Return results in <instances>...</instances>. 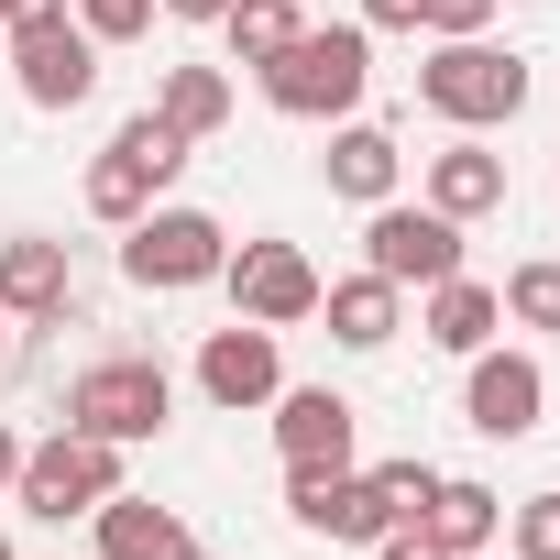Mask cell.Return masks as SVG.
<instances>
[{"instance_id":"1","label":"cell","mask_w":560,"mask_h":560,"mask_svg":"<svg viewBox=\"0 0 560 560\" xmlns=\"http://www.w3.org/2000/svg\"><path fill=\"white\" fill-rule=\"evenodd\" d=\"M253 89L287 110V121H352L374 89V34L363 23H308L275 67H253Z\"/></svg>"},{"instance_id":"2","label":"cell","mask_w":560,"mask_h":560,"mask_svg":"<svg viewBox=\"0 0 560 560\" xmlns=\"http://www.w3.org/2000/svg\"><path fill=\"white\" fill-rule=\"evenodd\" d=\"M527 56H505V45H483V34H451V45H429L418 56V100L451 121V132H505L516 110H527Z\"/></svg>"},{"instance_id":"3","label":"cell","mask_w":560,"mask_h":560,"mask_svg":"<svg viewBox=\"0 0 560 560\" xmlns=\"http://www.w3.org/2000/svg\"><path fill=\"white\" fill-rule=\"evenodd\" d=\"M165 418H176V374L154 352H100L67 374V429H89V440L143 451V440H165Z\"/></svg>"},{"instance_id":"4","label":"cell","mask_w":560,"mask_h":560,"mask_svg":"<svg viewBox=\"0 0 560 560\" xmlns=\"http://www.w3.org/2000/svg\"><path fill=\"white\" fill-rule=\"evenodd\" d=\"M121 483H132V451H121V440H89V429L23 440V472H12L23 516H45V527H67V516H100Z\"/></svg>"},{"instance_id":"5","label":"cell","mask_w":560,"mask_h":560,"mask_svg":"<svg viewBox=\"0 0 560 560\" xmlns=\"http://www.w3.org/2000/svg\"><path fill=\"white\" fill-rule=\"evenodd\" d=\"M220 264H231V231L209 209H187V198H154L121 231V275L143 298H198V287H220Z\"/></svg>"},{"instance_id":"6","label":"cell","mask_w":560,"mask_h":560,"mask_svg":"<svg viewBox=\"0 0 560 560\" xmlns=\"http://www.w3.org/2000/svg\"><path fill=\"white\" fill-rule=\"evenodd\" d=\"M187 154H198L187 132H165L154 110H132V121H121V132L100 143V165H89V187H78V198H89V220H110V231H132V220H143V209H154V198H165V187L187 176Z\"/></svg>"},{"instance_id":"7","label":"cell","mask_w":560,"mask_h":560,"mask_svg":"<svg viewBox=\"0 0 560 560\" xmlns=\"http://www.w3.org/2000/svg\"><path fill=\"white\" fill-rule=\"evenodd\" d=\"M0 45H12V89H23V110H89V100H100V45L78 34L67 0L23 12Z\"/></svg>"},{"instance_id":"8","label":"cell","mask_w":560,"mask_h":560,"mask_svg":"<svg viewBox=\"0 0 560 560\" xmlns=\"http://www.w3.org/2000/svg\"><path fill=\"white\" fill-rule=\"evenodd\" d=\"M363 264L385 275V287H440V275H462V220H440L429 198L407 209V198H385V209H363Z\"/></svg>"},{"instance_id":"9","label":"cell","mask_w":560,"mask_h":560,"mask_svg":"<svg viewBox=\"0 0 560 560\" xmlns=\"http://www.w3.org/2000/svg\"><path fill=\"white\" fill-rule=\"evenodd\" d=\"M220 287H231V319H264V330L319 319V264H308L298 242H231Z\"/></svg>"},{"instance_id":"10","label":"cell","mask_w":560,"mask_h":560,"mask_svg":"<svg viewBox=\"0 0 560 560\" xmlns=\"http://www.w3.org/2000/svg\"><path fill=\"white\" fill-rule=\"evenodd\" d=\"M363 407L341 385H275V462L287 472H352Z\"/></svg>"},{"instance_id":"11","label":"cell","mask_w":560,"mask_h":560,"mask_svg":"<svg viewBox=\"0 0 560 560\" xmlns=\"http://www.w3.org/2000/svg\"><path fill=\"white\" fill-rule=\"evenodd\" d=\"M462 418L483 429V440H538V418H549V374H538V352H472L462 363Z\"/></svg>"},{"instance_id":"12","label":"cell","mask_w":560,"mask_h":560,"mask_svg":"<svg viewBox=\"0 0 560 560\" xmlns=\"http://www.w3.org/2000/svg\"><path fill=\"white\" fill-rule=\"evenodd\" d=\"M275 385H287V352H275V330H264V319H231V330H209V341H198V396H209L220 418L275 407Z\"/></svg>"},{"instance_id":"13","label":"cell","mask_w":560,"mask_h":560,"mask_svg":"<svg viewBox=\"0 0 560 560\" xmlns=\"http://www.w3.org/2000/svg\"><path fill=\"white\" fill-rule=\"evenodd\" d=\"M0 308H12V330H67V319H78V264H67V242H45V231H12V242H0Z\"/></svg>"},{"instance_id":"14","label":"cell","mask_w":560,"mask_h":560,"mask_svg":"<svg viewBox=\"0 0 560 560\" xmlns=\"http://www.w3.org/2000/svg\"><path fill=\"white\" fill-rule=\"evenodd\" d=\"M287 516L308 538H330V549H374L396 527L385 494H374V472H287Z\"/></svg>"},{"instance_id":"15","label":"cell","mask_w":560,"mask_h":560,"mask_svg":"<svg viewBox=\"0 0 560 560\" xmlns=\"http://www.w3.org/2000/svg\"><path fill=\"white\" fill-rule=\"evenodd\" d=\"M418 198H429L440 220H494V209H505V154H494L483 132H462V143H440V154H429Z\"/></svg>"},{"instance_id":"16","label":"cell","mask_w":560,"mask_h":560,"mask_svg":"<svg viewBox=\"0 0 560 560\" xmlns=\"http://www.w3.org/2000/svg\"><path fill=\"white\" fill-rule=\"evenodd\" d=\"M494 527H505V494H494V483H472V472H440V483H429V505H418V538H429L440 560L494 549Z\"/></svg>"},{"instance_id":"17","label":"cell","mask_w":560,"mask_h":560,"mask_svg":"<svg viewBox=\"0 0 560 560\" xmlns=\"http://www.w3.org/2000/svg\"><path fill=\"white\" fill-rule=\"evenodd\" d=\"M319 319H330L341 352H385V341L407 330V287H385L374 264H363V275H330V287H319Z\"/></svg>"},{"instance_id":"18","label":"cell","mask_w":560,"mask_h":560,"mask_svg":"<svg viewBox=\"0 0 560 560\" xmlns=\"http://www.w3.org/2000/svg\"><path fill=\"white\" fill-rule=\"evenodd\" d=\"M319 176H330V198L385 209V198H396V176H407V154H396V132H385V121H341V132H330V154H319Z\"/></svg>"},{"instance_id":"19","label":"cell","mask_w":560,"mask_h":560,"mask_svg":"<svg viewBox=\"0 0 560 560\" xmlns=\"http://www.w3.org/2000/svg\"><path fill=\"white\" fill-rule=\"evenodd\" d=\"M418 330H429L451 363H472V352L505 330V298L483 287V275H440V287H429V308H418Z\"/></svg>"},{"instance_id":"20","label":"cell","mask_w":560,"mask_h":560,"mask_svg":"<svg viewBox=\"0 0 560 560\" xmlns=\"http://www.w3.org/2000/svg\"><path fill=\"white\" fill-rule=\"evenodd\" d=\"M187 549H198V538H187L176 505H154V494H132V483L100 505V560H187Z\"/></svg>"},{"instance_id":"21","label":"cell","mask_w":560,"mask_h":560,"mask_svg":"<svg viewBox=\"0 0 560 560\" xmlns=\"http://www.w3.org/2000/svg\"><path fill=\"white\" fill-rule=\"evenodd\" d=\"M154 121L187 132V143H209V132L231 121V78H220V67H165V78H154Z\"/></svg>"},{"instance_id":"22","label":"cell","mask_w":560,"mask_h":560,"mask_svg":"<svg viewBox=\"0 0 560 560\" xmlns=\"http://www.w3.org/2000/svg\"><path fill=\"white\" fill-rule=\"evenodd\" d=\"M220 34H231V56H242V67H275V56L308 34V0H231Z\"/></svg>"},{"instance_id":"23","label":"cell","mask_w":560,"mask_h":560,"mask_svg":"<svg viewBox=\"0 0 560 560\" xmlns=\"http://www.w3.org/2000/svg\"><path fill=\"white\" fill-rule=\"evenodd\" d=\"M494 298H505V319H516V330L560 341V264H549V253H538V264H516V275H505Z\"/></svg>"},{"instance_id":"24","label":"cell","mask_w":560,"mask_h":560,"mask_svg":"<svg viewBox=\"0 0 560 560\" xmlns=\"http://www.w3.org/2000/svg\"><path fill=\"white\" fill-rule=\"evenodd\" d=\"M67 12H78L89 45H143L154 34V0H67Z\"/></svg>"},{"instance_id":"25","label":"cell","mask_w":560,"mask_h":560,"mask_svg":"<svg viewBox=\"0 0 560 560\" xmlns=\"http://www.w3.org/2000/svg\"><path fill=\"white\" fill-rule=\"evenodd\" d=\"M494 538H505L516 560H560V494H527V505H516Z\"/></svg>"},{"instance_id":"26","label":"cell","mask_w":560,"mask_h":560,"mask_svg":"<svg viewBox=\"0 0 560 560\" xmlns=\"http://www.w3.org/2000/svg\"><path fill=\"white\" fill-rule=\"evenodd\" d=\"M429 483H440L429 462H374V494H385V516H396V527H418V505H429Z\"/></svg>"},{"instance_id":"27","label":"cell","mask_w":560,"mask_h":560,"mask_svg":"<svg viewBox=\"0 0 560 560\" xmlns=\"http://www.w3.org/2000/svg\"><path fill=\"white\" fill-rule=\"evenodd\" d=\"M494 12H505V0H418V34H440V45H451V34H483Z\"/></svg>"},{"instance_id":"28","label":"cell","mask_w":560,"mask_h":560,"mask_svg":"<svg viewBox=\"0 0 560 560\" xmlns=\"http://www.w3.org/2000/svg\"><path fill=\"white\" fill-rule=\"evenodd\" d=\"M363 34H418V0H363Z\"/></svg>"},{"instance_id":"29","label":"cell","mask_w":560,"mask_h":560,"mask_svg":"<svg viewBox=\"0 0 560 560\" xmlns=\"http://www.w3.org/2000/svg\"><path fill=\"white\" fill-rule=\"evenodd\" d=\"M374 560H440V549H429L418 527H385V538H374Z\"/></svg>"},{"instance_id":"30","label":"cell","mask_w":560,"mask_h":560,"mask_svg":"<svg viewBox=\"0 0 560 560\" xmlns=\"http://www.w3.org/2000/svg\"><path fill=\"white\" fill-rule=\"evenodd\" d=\"M154 12H165V23H220L231 0H154Z\"/></svg>"},{"instance_id":"31","label":"cell","mask_w":560,"mask_h":560,"mask_svg":"<svg viewBox=\"0 0 560 560\" xmlns=\"http://www.w3.org/2000/svg\"><path fill=\"white\" fill-rule=\"evenodd\" d=\"M12 352H23V330H12V308H0V374H12Z\"/></svg>"},{"instance_id":"32","label":"cell","mask_w":560,"mask_h":560,"mask_svg":"<svg viewBox=\"0 0 560 560\" xmlns=\"http://www.w3.org/2000/svg\"><path fill=\"white\" fill-rule=\"evenodd\" d=\"M12 472H23V440H12V429H0V483H12Z\"/></svg>"},{"instance_id":"33","label":"cell","mask_w":560,"mask_h":560,"mask_svg":"<svg viewBox=\"0 0 560 560\" xmlns=\"http://www.w3.org/2000/svg\"><path fill=\"white\" fill-rule=\"evenodd\" d=\"M23 12H45V0H0V34H12V23H23Z\"/></svg>"},{"instance_id":"34","label":"cell","mask_w":560,"mask_h":560,"mask_svg":"<svg viewBox=\"0 0 560 560\" xmlns=\"http://www.w3.org/2000/svg\"><path fill=\"white\" fill-rule=\"evenodd\" d=\"M0 560H23V549H12V538H0Z\"/></svg>"},{"instance_id":"35","label":"cell","mask_w":560,"mask_h":560,"mask_svg":"<svg viewBox=\"0 0 560 560\" xmlns=\"http://www.w3.org/2000/svg\"><path fill=\"white\" fill-rule=\"evenodd\" d=\"M187 560H209V549H187Z\"/></svg>"},{"instance_id":"36","label":"cell","mask_w":560,"mask_h":560,"mask_svg":"<svg viewBox=\"0 0 560 560\" xmlns=\"http://www.w3.org/2000/svg\"><path fill=\"white\" fill-rule=\"evenodd\" d=\"M472 560H483V549H472Z\"/></svg>"}]
</instances>
